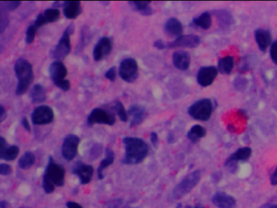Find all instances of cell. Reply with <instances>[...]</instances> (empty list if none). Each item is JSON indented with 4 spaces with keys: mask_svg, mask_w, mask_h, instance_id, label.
Returning <instances> with one entry per match:
<instances>
[{
    "mask_svg": "<svg viewBox=\"0 0 277 208\" xmlns=\"http://www.w3.org/2000/svg\"><path fill=\"white\" fill-rule=\"evenodd\" d=\"M128 117H130V127H137L141 125L147 117V113L146 109L141 105L134 104L128 110Z\"/></svg>",
    "mask_w": 277,
    "mask_h": 208,
    "instance_id": "obj_16",
    "label": "cell"
},
{
    "mask_svg": "<svg viewBox=\"0 0 277 208\" xmlns=\"http://www.w3.org/2000/svg\"><path fill=\"white\" fill-rule=\"evenodd\" d=\"M21 4V1H7V2H1V8L5 11H13Z\"/></svg>",
    "mask_w": 277,
    "mask_h": 208,
    "instance_id": "obj_35",
    "label": "cell"
},
{
    "mask_svg": "<svg viewBox=\"0 0 277 208\" xmlns=\"http://www.w3.org/2000/svg\"><path fill=\"white\" fill-rule=\"evenodd\" d=\"M66 30L69 33V35H74V31H75V26H74V24H69V26L66 28Z\"/></svg>",
    "mask_w": 277,
    "mask_h": 208,
    "instance_id": "obj_46",
    "label": "cell"
},
{
    "mask_svg": "<svg viewBox=\"0 0 277 208\" xmlns=\"http://www.w3.org/2000/svg\"><path fill=\"white\" fill-rule=\"evenodd\" d=\"M270 56L273 63L277 65V40L271 45Z\"/></svg>",
    "mask_w": 277,
    "mask_h": 208,
    "instance_id": "obj_37",
    "label": "cell"
},
{
    "mask_svg": "<svg viewBox=\"0 0 277 208\" xmlns=\"http://www.w3.org/2000/svg\"><path fill=\"white\" fill-rule=\"evenodd\" d=\"M154 46L156 48L158 49V50H163V49L167 47V45L165 44L164 42H163V40L158 39L154 43Z\"/></svg>",
    "mask_w": 277,
    "mask_h": 208,
    "instance_id": "obj_41",
    "label": "cell"
},
{
    "mask_svg": "<svg viewBox=\"0 0 277 208\" xmlns=\"http://www.w3.org/2000/svg\"><path fill=\"white\" fill-rule=\"evenodd\" d=\"M150 139H151V144H152L155 147L157 146V145H158V134H156V132L151 133Z\"/></svg>",
    "mask_w": 277,
    "mask_h": 208,
    "instance_id": "obj_40",
    "label": "cell"
},
{
    "mask_svg": "<svg viewBox=\"0 0 277 208\" xmlns=\"http://www.w3.org/2000/svg\"><path fill=\"white\" fill-rule=\"evenodd\" d=\"M254 38L260 51L265 52L268 47L272 44V35L268 30L264 29H258L254 31Z\"/></svg>",
    "mask_w": 277,
    "mask_h": 208,
    "instance_id": "obj_18",
    "label": "cell"
},
{
    "mask_svg": "<svg viewBox=\"0 0 277 208\" xmlns=\"http://www.w3.org/2000/svg\"><path fill=\"white\" fill-rule=\"evenodd\" d=\"M63 12L67 19L74 20L82 12L81 3L80 1H65L63 4Z\"/></svg>",
    "mask_w": 277,
    "mask_h": 208,
    "instance_id": "obj_20",
    "label": "cell"
},
{
    "mask_svg": "<svg viewBox=\"0 0 277 208\" xmlns=\"http://www.w3.org/2000/svg\"><path fill=\"white\" fill-rule=\"evenodd\" d=\"M43 178L47 179L56 186H63L65 180V169L61 164H57L51 156L45 169Z\"/></svg>",
    "mask_w": 277,
    "mask_h": 208,
    "instance_id": "obj_6",
    "label": "cell"
},
{
    "mask_svg": "<svg viewBox=\"0 0 277 208\" xmlns=\"http://www.w3.org/2000/svg\"><path fill=\"white\" fill-rule=\"evenodd\" d=\"M116 123V116L114 114L110 111H107L105 109L94 108L89 113L87 118V124L89 126L95 125V124H103V125H110L113 126Z\"/></svg>",
    "mask_w": 277,
    "mask_h": 208,
    "instance_id": "obj_8",
    "label": "cell"
},
{
    "mask_svg": "<svg viewBox=\"0 0 277 208\" xmlns=\"http://www.w3.org/2000/svg\"><path fill=\"white\" fill-rule=\"evenodd\" d=\"M215 15L219 19L220 25L222 26L223 28L229 27L230 25H232V22L234 21L232 15L226 11H218L217 14Z\"/></svg>",
    "mask_w": 277,
    "mask_h": 208,
    "instance_id": "obj_32",
    "label": "cell"
},
{
    "mask_svg": "<svg viewBox=\"0 0 277 208\" xmlns=\"http://www.w3.org/2000/svg\"><path fill=\"white\" fill-rule=\"evenodd\" d=\"M49 74L53 83L55 84L58 88L64 90L65 92L70 90V81L65 79L68 75V69L61 61L55 60L50 65Z\"/></svg>",
    "mask_w": 277,
    "mask_h": 208,
    "instance_id": "obj_3",
    "label": "cell"
},
{
    "mask_svg": "<svg viewBox=\"0 0 277 208\" xmlns=\"http://www.w3.org/2000/svg\"><path fill=\"white\" fill-rule=\"evenodd\" d=\"M251 155V148H250V147H241V148L237 150L233 155L229 156V159L225 162V165H229L233 163L249 160Z\"/></svg>",
    "mask_w": 277,
    "mask_h": 208,
    "instance_id": "obj_23",
    "label": "cell"
},
{
    "mask_svg": "<svg viewBox=\"0 0 277 208\" xmlns=\"http://www.w3.org/2000/svg\"><path fill=\"white\" fill-rule=\"evenodd\" d=\"M38 30L39 29L36 28L34 24L28 27L27 30H26V34H25V42L27 44H32L33 42H34Z\"/></svg>",
    "mask_w": 277,
    "mask_h": 208,
    "instance_id": "obj_34",
    "label": "cell"
},
{
    "mask_svg": "<svg viewBox=\"0 0 277 208\" xmlns=\"http://www.w3.org/2000/svg\"><path fill=\"white\" fill-rule=\"evenodd\" d=\"M42 14L47 24L54 23L55 21H57L60 17V10L58 8H53V7L45 10Z\"/></svg>",
    "mask_w": 277,
    "mask_h": 208,
    "instance_id": "obj_31",
    "label": "cell"
},
{
    "mask_svg": "<svg viewBox=\"0 0 277 208\" xmlns=\"http://www.w3.org/2000/svg\"><path fill=\"white\" fill-rule=\"evenodd\" d=\"M277 208V205H273V206H271L270 208Z\"/></svg>",
    "mask_w": 277,
    "mask_h": 208,
    "instance_id": "obj_48",
    "label": "cell"
},
{
    "mask_svg": "<svg viewBox=\"0 0 277 208\" xmlns=\"http://www.w3.org/2000/svg\"><path fill=\"white\" fill-rule=\"evenodd\" d=\"M117 68L113 66V67L110 68L109 69L105 72V76L106 78L109 80L111 81H116V79H117Z\"/></svg>",
    "mask_w": 277,
    "mask_h": 208,
    "instance_id": "obj_38",
    "label": "cell"
},
{
    "mask_svg": "<svg viewBox=\"0 0 277 208\" xmlns=\"http://www.w3.org/2000/svg\"><path fill=\"white\" fill-rule=\"evenodd\" d=\"M14 70L18 79L16 95L18 96L23 95L29 90L35 79L32 65L25 59L19 58L15 63Z\"/></svg>",
    "mask_w": 277,
    "mask_h": 208,
    "instance_id": "obj_2",
    "label": "cell"
},
{
    "mask_svg": "<svg viewBox=\"0 0 277 208\" xmlns=\"http://www.w3.org/2000/svg\"><path fill=\"white\" fill-rule=\"evenodd\" d=\"M21 125H22L24 129H25L26 131H28V132H30V131H31V127H30V122H29V120L25 118V117H23V119L21 120Z\"/></svg>",
    "mask_w": 277,
    "mask_h": 208,
    "instance_id": "obj_42",
    "label": "cell"
},
{
    "mask_svg": "<svg viewBox=\"0 0 277 208\" xmlns=\"http://www.w3.org/2000/svg\"><path fill=\"white\" fill-rule=\"evenodd\" d=\"M201 180V171L195 170L177 184L172 190V197L175 199H180L186 196L195 189Z\"/></svg>",
    "mask_w": 277,
    "mask_h": 208,
    "instance_id": "obj_4",
    "label": "cell"
},
{
    "mask_svg": "<svg viewBox=\"0 0 277 208\" xmlns=\"http://www.w3.org/2000/svg\"><path fill=\"white\" fill-rule=\"evenodd\" d=\"M94 172V168L91 165L82 162L77 163L73 169V173L79 177L81 185H86L91 181Z\"/></svg>",
    "mask_w": 277,
    "mask_h": 208,
    "instance_id": "obj_15",
    "label": "cell"
},
{
    "mask_svg": "<svg viewBox=\"0 0 277 208\" xmlns=\"http://www.w3.org/2000/svg\"><path fill=\"white\" fill-rule=\"evenodd\" d=\"M9 204H7V202L1 201L0 203V208H8Z\"/></svg>",
    "mask_w": 277,
    "mask_h": 208,
    "instance_id": "obj_47",
    "label": "cell"
},
{
    "mask_svg": "<svg viewBox=\"0 0 277 208\" xmlns=\"http://www.w3.org/2000/svg\"><path fill=\"white\" fill-rule=\"evenodd\" d=\"M7 116V111L5 109L4 106L1 105L0 106V122L2 123Z\"/></svg>",
    "mask_w": 277,
    "mask_h": 208,
    "instance_id": "obj_43",
    "label": "cell"
},
{
    "mask_svg": "<svg viewBox=\"0 0 277 208\" xmlns=\"http://www.w3.org/2000/svg\"><path fill=\"white\" fill-rule=\"evenodd\" d=\"M12 167L7 164H0V174L2 176H8L12 173Z\"/></svg>",
    "mask_w": 277,
    "mask_h": 208,
    "instance_id": "obj_39",
    "label": "cell"
},
{
    "mask_svg": "<svg viewBox=\"0 0 277 208\" xmlns=\"http://www.w3.org/2000/svg\"><path fill=\"white\" fill-rule=\"evenodd\" d=\"M71 52V41L70 35L66 30H64L62 37L60 38L58 44L55 46L52 52L53 58L56 61H62L69 56Z\"/></svg>",
    "mask_w": 277,
    "mask_h": 208,
    "instance_id": "obj_11",
    "label": "cell"
},
{
    "mask_svg": "<svg viewBox=\"0 0 277 208\" xmlns=\"http://www.w3.org/2000/svg\"><path fill=\"white\" fill-rule=\"evenodd\" d=\"M6 12L7 11H5V10L1 8V21H0V26H1L0 27V32H1V34L3 33L5 29L8 25V17H7V15H5L6 14Z\"/></svg>",
    "mask_w": 277,
    "mask_h": 208,
    "instance_id": "obj_36",
    "label": "cell"
},
{
    "mask_svg": "<svg viewBox=\"0 0 277 208\" xmlns=\"http://www.w3.org/2000/svg\"><path fill=\"white\" fill-rule=\"evenodd\" d=\"M113 51V40L110 37H103L94 46L93 56L95 61H101L107 58Z\"/></svg>",
    "mask_w": 277,
    "mask_h": 208,
    "instance_id": "obj_12",
    "label": "cell"
},
{
    "mask_svg": "<svg viewBox=\"0 0 277 208\" xmlns=\"http://www.w3.org/2000/svg\"><path fill=\"white\" fill-rule=\"evenodd\" d=\"M213 109V103L211 100L201 99L190 106L188 113L195 120L206 121L211 118Z\"/></svg>",
    "mask_w": 277,
    "mask_h": 208,
    "instance_id": "obj_5",
    "label": "cell"
},
{
    "mask_svg": "<svg viewBox=\"0 0 277 208\" xmlns=\"http://www.w3.org/2000/svg\"><path fill=\"white\" fill-rule=\"evenodd\" d=\"M54 111L52 108L46 105H40L33 111L31 115L33 125H46L54 120Z\"/></svg>",
    "mask_w": 277,
    "mask_h": 208,
    "instance_id": "obj_9",
    "label": "cell"
},
{
    "mask_svg": "<svg viewBox=\"0 0 277 208\" xmlns=\"http://www.w3.org/2000/svg\"><path fill=\"white\" fill-rule=\"evenodd\" d=\"M172 63L177 69L186 71L190 68L191 57L187 51H176L172 55Z\"/></svg>",
    "mask_w": 277,
    "mask_h": 208,
    "instance_id": "obj_19",
    "label": "cell"
},
{
    "mask_svg": "<svg viewBox=\"0 0 277 208\" xmlns=\"http://www.w3.org/2000/svg\"><path fill=\"white\" fill-rule=\"evenodd\" d=\"M80 143V138L69 134L64 138L62 145V155L64 160L67 161H72L74 160L78 154V146Z\"/></svg>",
    "mask_w": 277,
    "mask_h": 208,
    "instance_id": "obj_10",
    "label": "cell"
},
{
    "mask_svg": "<svg viewBox=\"0 0 277 208\" xmlns=\"http://www.w3.org/2000/svg\"><path fill=\"white\" fill-rule=\"evenodd\" d=\"M128 4L132 9L138 11L142 14V12H145L150 7L151 1H130L128 2Z\"/></svg>",
    "mask_w": 277,
    "mask_h": 208,
    "instance_id": "obj_33",
    "label": "cell"
},
{
    "mask_svg": "<svg viewBox=\"0 0 277 208\" xmlns=\"http://www.w3.org/2000/svg\"><path fill=\"white\" fill-rule=\"evenodd\" d=\"M66 206L68 208H83L82 207L80 206V204L73 201L68 202L66 204Z\"/></svg>",
    "mask_w": 277,
    "mask_h": 208,
    "instance_id": "obj_45",
    "label": "cell"
},
{
    "mask_svg": "<svg viewBox=\"0 0 277 208\" xmlns=\"http://www.w3.org/2000/svg\"><path fill=\"white\" fill-rule=\"evenodd\" d=\"M20 149L17 146H7L3 137L0 138V159L6 161H12L18 156Z\"/></svg>",
    "mask_w": 277,
    "mask_h": 208,
    "instance_id": "obj_17",
    "label": "cell"
},
{
    "mask_svg": "<svg viewBox=\"0 0 277 208\" xmlns=\"http://www.w3.org/2000/svg\"><path fill=\"white\" fill-rule=\"evenodd\" d=\"M30 96L33 104H42L46 100V90L41 84H36L30 91Z\"/></svg>",
    "mask_w": 277,
    "mask_h": 208,
    "instance_id": "obj_24",
    "label": "cell"
},
{
    "mask_svg": "<svg viewBox=\"0 0 277 208\" xmlns=\"http://www.w3.org/2000/svg\"><path fill=\"white\" fill-rule=\"evenodd\" d=\"M206 135V130L201 125H196L193 126L187 134V138L192 141L193 143H196Z\"/></svg>",
    "mask_w": 277,
    "mask_h": 208,
    "instance_id": "obj_27",
    "label": "cell"
},
{
    "mask_svg": "<svg viewBox=\"0 0 277 208\" xmlns=\"http://www.w3.org/2000/svg\"><path fill=\"white\" fill-rule=\"evenodd\" d=\"M115 154L112 149L107 148L105 151V158L101 161L99 167L98 168L97 173H98V176L99 180H103L104 178V174L103 172L108 167L110 166L114 163Z\"/></svg>",
    "mask_w": 277,
    "mask_h": 208,
    "instance_id": "obj_25",
    "label": "cell"
},
{
    "mask_svg": "<svg viewBox=\"0 0 277 208\" xmlns=\"http://www.w3.org/2000/svg\"><path fill=\"white\" fill-rule=\"evenodd\" d=\"M138 63L134 59L126 58L122 60L119 67V75L123 81L132 83L138 78Z\"/></svg>",
    "mask_w": 277,
    "mask_h": 208,
    "instance_id": "obj_7",
    "label": "cell"
},
{
    "mask_svg": "<svg viewBox=\"0 0 277 208\" xmlns=\"http://www.w3.org/2000/svg\"><path fill=\"white\" fill-rule=\"evenodd\" d=\"M212 203L218 208H234L236 199L226 193L218 192L212 198Z\"/></svg>",
    "mask_w": 277,
    "mask_h": 208,
    "instance_id": "obj_21",
    "label": "cell"
},
{
    "mask_svg": "<svg viewBox=\"0 0 277 208\" xmlns=\"http://www.w3.org/2000/svg\"><path fill=\"white\" fill-rule=\"evenodd\" d=\"M271 184L273 185H277V167L271 176Z\"/></svg>",
    "mask_w": 277,
    "mask_h": 208,
    "instance_id": "obj_44",
    "label": "cell"
},
{
    "mask_svg": "<svg viewBox=\"0 0 277 208\" xmlns=\"http://www.w3.org/2000/svg\"><path fill=\"white\" fill-rule=\"evenodd\" d=\"M112 109L116 111L117 116L119 117V120H121L122 122H127L128 120V111H126L124 108V105L119 100H116L113 103V105L112 106Z\"/></svg>",
    "mask_w": 277,
    "mask_h": 208,
    "instance_id": "obj_30",
    "label": "cell"
},
{
    "mask_svg": "<svg viewBox=\"0 0 277 208\" xmlns=\"http://www.w3.org/2000/svg\"><path fill=\"white\" fill-rule=\"evenodd\" d=\"M164 30L167 35L172 37H176V38L183 35V26L178 19L174 18V17L167 20L164 25Z\"/></svg>",
    "mask_w": 277,
    "mask_h": 208,
    "instance_id": "obj_22",
    "label": "cell"
},
{
    "mask_svg": "<svg viewBox=\"0 0 277 208\" xmlns=\"http://www.w3.org/2000/svg\"><path fill=\"white\" fill-rule=\"evenodd\" d=\"M218 71L222 74L229 75L234 68V59L233 56H227L218 61Z\"/></svg>",
    "mask_w": 277,
    "mask_h": 208,
    "instance_id": "obj_26",
    "label": "cell"
},
{
    "mask_svg": "<svg viewBox=\"0 0 277 208\" xmlns=\"http://www.w3.org/2000/svg\"><path fill=\"white\" fill-rule=\"evenodd\" d=\"M193 24L202 30H208L211 26V16L209 12H203L202 14L193 19Z\"/></svg>",
    "mask_w": 277,
    "mask_h": 208,
    "instance_id": "obj_28",
    "label": "cell"
},
{
    "mask_svg": "<svg viewBox=\"0 0 277 208\" xmlns=\"http://www.w3.org/2000/svg\"><path fill=\"white\" fill-rule=\"evenodd\" d=\"M201 43V38L197 35H182L177 37L173 42H170L167 45L168 48H178V47H187V48H195L199 46Z\"/></svg>",
    "mask_w": 277,
    "mask_h": 208,
    "instance_id": "obj_14",
    "label": "cell"
},
{
    "mask_svg": "<svg viewBox=\"0 0 277 208\" xmlns=\"http://www.w3.org/2000/svg\"><path fill=\"white\" fill-rule=\"evenodd\" d=\"M35 160H36V158H35V154L30 151H26L19 160V167L24 170L30 169L35 164Z\"/></svg>",
    "mask_w": 277,
    "mask_h": 208,
    "instance_id": "obj_29",
    "label": "cell"
},
{
    "mask_svg": "<svg viewBox=\"0 0 277 208\" xmlns=\"http://www.w3.org/2000/svg\"><path fill=\"white\" fill-rule=\"evenodd\" d=\"M125 149V155L122 160V164H138L146 159L149 147L143 139L135 137H125L122 140Z\"/></svg>",
    "mask_w": 277,
    "mask_h": 208,
    "instance_id": "obj_1",
    "label": "cell"
},
{
    "mask_svg": "<svg viewBox=\"0 0 277 208\" xmlns=\"http://www.w3.org/2000/svg\"><path fill=\"white\" fill-rule=\"evenodd\" d=\"M218 69L214 66L201 67L197 73V81L202 87H207L213 83L217 76Z\"/></svg>",
    "mask_w": 277,
    "mask_h": 208,
    "instance_id": "obj_13",
    "label": "cell"
}]
</instances>
